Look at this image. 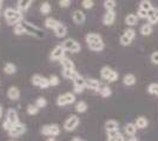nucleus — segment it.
Returning <instances> with one entry per match:
<instances>
[{"mask_svg":"<svg viewBox=\"0 0 158 141\" xmlns=\"http://www.w3.org/2000/svg\"><path fill=\"white\" fill-rule=\"evenodd\" d=\"M2 14H4V18L8 26H15L24 20V13L20 12L18 8L6 7Z\"/></svg>","mask_w":158,"mask_h":141,"instance_id":"f257e3e1","label":"nucleus"},{"mask_svg":"<svg viewBox=\"0 0 158 141\" xmlns=\"http://www.w3.org/2000/svg\"><path fill=\"white\" fill-rule=\"evenodd\" d=\"M23 26L25 28V33L27 35H30V37H33V38H35V39H44L45 38V32L40 28L39 26H37L35 24H32V22H30V21H26V20H23Z\"/></svg>","mask_w":158,"mask_h":141,"instance_id":"f03ea898","label":"nucleus"},{"mask_svg":"<svg viewBox=\"0 0 158 141\" xmlns=\"http://www.w3.org/2000/svg\"><path fill=\"white\" fill-rule=\"evenodd\" d=\"M76 102V94L71 93V92H66L57 96L56 99V105L58 107H65L69 105H72Z\"/></svg>","mask_w":158,"mask_h":141,"instance_id":"7ed1b4c3","label":"nucleus"},{"mask_svg":"<svg viewBox=\"0 0 158 141\" xmlns=\"http://www.w3.org/2000/svg\"><path fill=\"white\" fill-rule=\"evenodd\" d=\"M61 132V127H60L58 123H47L44 125L41 129H40V133L44 135V136H58Z\"/></svg>","mask_w":158,"mask_h":141,"instance_id":"20e7f679","label":"nucleus"},{"mask_svg":"<svg viewBox=\"0 0 158 141\" xmlns=\"http://www.w3.org/2000/svg\"><path fill=\"white\" fill-rule=\"evenodd\" d=\"M26 131H27L26 125H25L24 122L20 121V122H18V123L13 125V127L7 132V134H8V136H10L11 139H17V138H19V136L25 134Z\"/></svg>","mask_w":158,"mask_h":141,"instance_id":"39448f33","label":"nucleus"},{"mask_svg":"<svg viewBox=\"0 0 158 141\" xmlns=\"http://www.w3.org/2000/svg\"><path fill=\"white\" fill-rule=\"evenodd\" d=\"M61 45L65 48L66 52H70V53H79L81 49L80 44L72 38H66L65 40L61 42Z\"/></svg>","mask_w":158,"mask_h":141,"instance_id":"423d86ee","label":"nucleus"},{"mask_svg":"<svg viewBox=\"0 0 158 141\" xmlns=\"http://www.w3.org/2000/svg\"><path fill=\"white\" fill-rule=\"evenodd\" d=\"M79 123H80V119L78 118V115L72 114L64 121L63 128L65 129L66 132H73V131L77 129V127L79 126Z\"/></svg>","mask_w":158,"mask_h":141,"instance_id":"0eeeda50","label":"nucleus"},{"mask_svg":"<svg viewBox=\"0 0 158 141\" xmlns=\"http://www.w3.org/2000/svg\"><path fill=\"white\" fill-rule=\"evenodd\" d=\"M100 76H102V79L109 81V82H114L118 80V73L109 66H104L100 69Z\"/></svg>","mask_w":158,"mask_h":141,"instance_id":"6e6552de","label":"nucleus"},{"mask_svg":"<svg viewBox=\"0 0 158 141\" xmlns=\"http://www.w3.org/2000/svg\"><path fill=\"white\" fill-rule=\"evenodd\" d=\"M65 48L63 47V45H57L53 47V49L50 53V60L51 61H60V59H63L65 57Z\"/></svg>","mask_w":158,"mask_h":141,"instance_id":"1a4fd4ad","label":"nucleus"},{"mask_svg":"<svg viewBox=\"0 0 158 141\" xmlns=\"http://www.w3.org/2000/svg\"><path fill=\"white\" fill-rule=\"evenodd\" d=\"M73 82V93L74 94H81L86 88V79L84 76H78L77 79H74Z\"/></svg>","mask_w":158,"mask_h":141,"instance_id":"9d476101","label":"nucleus"},{"mask_svg":"<svg viewBox=\"0 0 158 141\" xmlns=\"http://www.w3.org/2000/svg\"><path fill=\"white\" fill-rule=\"evenodd\" d=\"M6 95L11 101H18L21 96V92L17 86H10L7 88Z\"/></svg>","mask_w":158,"mask_h":141,"instance_id":"9b49d317","label":"nucleus"},{"mask_svg":"<svg viewBox=\"0 0 158 141\" xmlns=\"http://www.w3.org/2000/svg\"><path fill=\"white\" fill-rule=\"evenodd\" d=\"M103 38L99 33H94V32H91V33H87L85 35V42L86 45H93V44H98V42H103Z\"/></svg>","mask_w":158,"mask_h":141,"instance_id":"f8f14e48","label":"nucleus"},{"mask_svg":"<svg viewBox=\"0 0 158 141\" xmlns=\"http://www.w3.org/2000/svg\"><path fill=\"white\" fill-rule=\"evenodd\" d=\"M5 119L8 120L10 122H12L13 125L15 123H18L20 122V118H19V114H18V112H17V109H14V108H8L6 111V115H5Z\"/></svg>","mask_w":158,"mask_h":141,"instance_id":"ddd939ff","label":"nucleus"},{"mask_svg":"<svg viewBox=\"0 0 158 141\" xmlns=\"http://www.w3.org/2000/svg\"><path fill=\"white\" fill-rule=\"evenodd\" d=\"M72 20L76 25H83V24L86 21L85 13H84L83 11H80V10H76V11H73Z\"/></svg>","mask_w":158,"mask_h":141,"instance_id":"4468645a","label":"nucleus"},{"mask_svg":"<svg viewBox=\"0 0 158 141\" xmlns=\"http://www.w3.org/2000/svg\"><path fill=\"white\" fill-rule=\"evenodd\" d=\"M53 32H54L56 38H58V39H63V38H65L66 35H67V27H66V25L64 24V22H61V21H60L59 25L53 29Z\"/></svg>","mask_w":158,"mask_h":141,"instance_id":"2eb2a0df","label":"nucleus"},{"mask_svg":"<svg viewBox=\"0 0 158 141\" xmlns=\"http://www.w3.org/2000/svg\"><path fill=\"white\" fill-rule=\"evenodd\" d=\"M61 75H63V78H65L67 80L73 81L74 79H77L78 76H80V73H79L76 68H73V69H65V68H63Z\"/></svg>","mask_w":158,"mask_h":141,"instance_id":"dca6fc26","label":"nucleus"},{"mask_svg":"<svg viewBox=\"0 0 158 141\" xmlns=\"http://www.w3.org/2000/svg\"><path fill=\"white\" fill-rule=\"evenodd\" d=\"M86 88L94 91V92H99V89L102 88V84L98 79H94V78H87L86 79Z\"/></svg>","mask_w":158,"mask_h":141,"instance_id":"f3484780","label":"nucleus"},{"mask_svg":"<svg viewBox=\"0 0 158 141\" xmlns=\"http://www.w3.org/2000/svg\"><path fill=\"white\" fill-rule=\"evenodd\" d=\"M116 20V12L114 11H106L103 15V24L105 26H111Z\"/></svg>","mask_w":158,"mask_h":141,"instance_id":"a211bd4d","label":"nucleus"},{"mask_svg":"<svg viewBox=\"0 0 158 141\" xmlns=\"http://www.w3.org/2000/svg\"><path fill=\"white\" fill-rule=\"evenodd\" d=\"M33 0H17V8L20 12H27L30 10V7L32 6Z\"/></svg>","mask_w":158,"mask_h":141,"instance_id":"6ab92c4d","label":"nucleus"},{"mask_svg":"<svg viewBox=\"0 0 158 141\" xmlns=\"http://www.w3.org/2000/svg\"><path fill=\"white\" fill-rule=\"evenodd\" d=\"M106 141H125V136L122 134L119 131L107 132V139Z\"/></svg>","mask_w":158,"mask_h":141,"instance_id":"aec40b11","label":"nucleus"},{"mask_svg":"<svg viewBox=\"0 0 158 141\" xmlns=\"http://www.w3.org/2000/svg\"><path fill=\"white\" fill-rule=\"evenodd\" d=\"M60 21L58 19H56V18H53V17H47L45 21H44V26L45 28L47 29H54L56 27L59 25Z\"/></svg>","mask_w":158,"mask_h":141,"instance_id":"412c9836","label":"nucleus"},{"mask_svg":"<svg viewBox=\"0 0 158 141\" xmlns=\"http://www.w3.org/2000/svg\"><path fill=\"white\" fill-rule=\"evenodd\" d=\"M2 71H4V73L7 74V75H13V74L17 73L18 68H17V65L13 64V62H6V64L4 65V67H2Z\"/></svg>","mask_w":158,"mask_h":141,"instance_id":"4be33fe9","label":"nucleus"},{"mask_svg":"<svg viewBox=\"0 0 158 141\" xmlns=\"http://www.w3.org/2000/svg\"><path fill=\"white\" fill-rule=\"evenodd\" d=\"M105 131L107 132H113V131H119V122L117 120L110 119L105 122Z\"/></svg>","mask_w":158,"mask_h":141,"instance_id":"5701e85b","label":"nucleus"},{"mask_svg":"<svg viewBox=\"0 0 158 141\" xmlns=\"http://www.w3.org/2000/svg\"><path fill=\"white\" fill-rule=\"evenodd\" d=\"M148 22L151 24V25H156L158 22V8L153 7L151 11L149 12V15H148Z\"/></svg>","mask_w":158,"mask_h":141,"instance_id":"b1692460","label":"nucleus"},{"mask_svg":"<svg viewBox=\"0 0 158 141\" xmlns=\"http://www.w3.org/2000/svg\"><path fill=\"white\" fill-rule=\"evenodd\" d=\"M60 65H61V67L65 68V69H73V68H76L74 66V62H73L69 57H64L63 59H60Z\"/></svg>","mask_w":158,"mask_h":141,"instance_id":"393cba45","label":"nucleus"},{"mask_svg":"<svg viewBox=\"0 0 158 141\" xmlns=\"http://www.w3.org/2000/svg\"><path fill=\"white\" fill-rule=\"evenodd\" d=\"M137 129H138V128L136 126V123L129 122V123H126L125 127H124V133H125L126 135H129V136H135Z\"/></svg>","mask_w":158,"mask_h":141,"instance_id":"a878e982","label":"nucleus"},{"mask_svg":"<svg viewBox=\"0 0 158 141\" xmlns=\"http://www.w3.org/2000/svg\"><path fill=\"white\" fill-rule=\"evenodd\" d=\"M136 76H135V74H131V73H127L124 75V78H123V84L125 85V86H133L135 84H136Z\"/></svg>","mask_w":158,"mask_h":141,"instance_id":"bb28decb","label":"nucleus"},{"mask_svg":"<svg viewBox=\"0 0 158 141\" xmlns=\"http://www.w3.org/2000/svg\"><path fill=\"white\" fill-rule=\"evenodd\" d=\"M138 19L139 18L136 15V14H127L125 18V24L127 25V26L133 27L138 24Z\"/></svg>","mask_w":158,"mask_h":141,"instance_id":"cd10ccee","label":"nucleus"},{"mask_svg":"<svg viewBox=\"0 0 158 141\" xmlns=\"http://www.w3.org/2000/svg\"><path fill=\"white\" fill-rule=\"evenodd\" d=\"M87 108H89V106H87V104H86L85 101L80 100V101H78V102H76L74 111H76L77 113H79V114H81V113H85L86 111H87Z\"/></svg>","mask_w":158,"mask_h":141,"instance_id":"c85d7f7f","label":"nucleus"},{"mask_svg":"<svg viewBox=\"0 0 158 141\" xmlns=\"http://www.w3.org/2000/svg\"><path fill=\"white\" fill-rule=\"evenodd\" d=\"M39 11L43 15H48V14L52 12V6H51V4H50V2L45 1V2H43V4L40 5Z\"/></svg>","mask_w":158,"mask_h":141,"instance_id":"c756f323","label":"nucleus"},{"mask_svg":"<svg viewBox=\"0 0 158 141\" xmlns=\"http://www.w3.org/2000/svg\"><path fill=\"white\" fill-rule=\"evenodd\" d=\"M135 123H136V126H137L138 129H144V128L149 126V120L145 116H139V118H137V120H136Z\"/></svg>","mask_w":158,"mask_h":141,"instance_id":"7c9ffc66","label":"nucleus"},{"mask_svg":"<svg viewBox=\"0 0 158 141\" xmlns=\"http://www.w3.org/2000/svg\"><path fill=\"white\" fill-rule=\"evenodd\" d=\"M152 31H153V28H152V25L151 24H144L143 26L140 27V29H139V32L142 35H144V37H148V35H150L152 33Z\"/></svg>","mask_w":158,"mask_h":141,"instance_id":"2f4dec72","label":"nucleus"},{"mask_svg":"<svg viewBox=\"0 0 158 141\" xmlns=\"http://www.w3.org/2000/svg\"><path fill=\"white\" fill-rule=\"evenodd\" d=\"M39 108L37 107L34 104H30V105H27L26 107V113L27 115H30V116H34V115H37L39 113Z\"/></svg>","mask_w":158,"mask_h":141,"instance_id":"473e14b6","label":"nucleus"},{"mask_svg":"<svg viewBox=\"0 0 158 141\" xmlns=\"http://www.w3.org/2000/svg\"><path fill=\"white\" fill-rule=\"evenodd\" d=\"M34 105L39 109H43V108H45L47 106V99L45 96H38L34 101Z\"/></svg>","mask_w":158,"mask_h":141,"instance_id":"72a5a7b5","label":"nucleus"},{"mask_svg":"<svg viewBox=\"0 0 158 141\" xmlns=\"http://www.w3.org/2000/svg\"><path fill=\"white\" fill-rule=\"evenodd\" d=\"M103 5L106 11H114V8L117 6V1L116 0H104Z\"/></svg>","mask_w":158,"mask_h":141,"instance_id":"f704fd0d","label":"nucleus"},{"mask_svg":"<svg viewBox=\"0 0 158 141\" xmlns=\"http://www.w3.org/2000/svg\"><path fill=\"white\" fill-rule=\"evenodd\" d=\"M139 8L150 12L152 8H153V6H152V2L150 1V0H142V1L139 2Z\"/></svg>","mask_w":158,"mask_h":141,"instance_id":"c9c22d12","label":"nucleus"},{"mask_svg":"<svg viewBox=\"0 0 158 141\" xmlns=\"http://www.w3.org/2000/svg\"><path fill=\"white\" fill-rule=\"evenodd\" d=\"M13 33L14 35H17V37H20V35H25V28L23 26V22H20L18 25H15L13 28Z\"/></svg>","mask_w":158,"mask_h":141,"instance_id":"e433bc0d","label":"nucleus"},{"mask_svg":"<svg viewBox=\"0 0 158 141\" xmlns=\"http://www.w3.org/2000/svg\"><path fill=\"white\" fill-rule=\"evenodd\" d=\"M99 94H100L103 98H109V96H111L112 89L109 87V86H103V87L99 89Z\"/></svg>","mask_w":158,"mask_h":141,"instance_id":"4c0bfd02","label":"nucleus"},{"mask_svg":"<svg viewBox=\"0 0 158 141\" xmlns=\"http://www.w3.org/2000/svg\"><path fill=\"white\" fill-rule=\"evenodd\" d=\"M148 92L152 95L158 96V82H152L148 86Z\"/></svg>","mask_w":158,"mask_h":141,"instance_id":"58836bf2","label":"nucleus"},{"mask_svg":"<svg viewBox=\"0 0 158 141\" xmlns=\"http://www.w3.org/2000/svg\"><path fill=\"white\" fill-rule=\"evenodd\" d=\"M41 79H43L41 74H33L32 78H31V84H32L33 86H35V87H39Z\"/></svg>","mask_w":158,"mask_h":141,"instance_id":"ea45409f","label":"nucleus"},{"mask_svg":"<svg viewBox=\"0 0 158 141\" xmlns=\"http://www.w3.org/2000/svg\"><path fill=\"white\" fill-rule=\"evenodd\" d=\"M48 79H50V85H51V87H56V86H58L60 84V78L58 75H56V74L50 75Z\"/></svg>","mask_w":158,"mask_h":141,"instance_id":"a19ab883","label":"nucleus"},{"mask_svg":"<svg viewBox=\"0 0 158 141\" xmlns=\"http://www.w3.org/2000/svg\"><path fill=\"white\" fill-rule=\"evenodd\" d=\"M48 87H51V85H50V79L46 78V76H43V79L40 81L39 88L40 89H47Z\"/></svg>","mask_w":158,"mask_h":141,"instance_id":"79ce46f5","label":"nucleus"},{"mask_svg":"<svg viewBox=\"0 0 158 141\" xmlns=\"http://www.w3.org/2000/svg\"><path fill=\"white\" fill-rule=\"evenodd\" d=\"M119 42H120L122 46H129V45L132 42V40L129 38V37H126L125 34H123V35L120 37V39H119Z\"/></svg>","mask_w":158,"mask_h":141,"instance_id":"37998d69","label":"nucleus"},{"mask_svg":"<svg viewBox=\"0 0 158 141\" xmlns=\"http://www.w3.org/2000/svg\"><path fill=\"white\" fill-rule=\"evenodd\" d=\"M81 6L85 10H91L94 6V1L93 0H83L81 1Z\"/></svg>","mask_w":158,"mask_h":141,"instance_id":"c03bdc74","label":"nucleus"},{"mask_svg":"<svg viewBox=\"0 0 158 141\" xmlns=\"http://www.w3.org/2000/svg\"><path fill=\"white\" fill-rule=\"evenodd\" d=\"M124 34H125L126 37H129L131 40H133V39L136 38V31H135L132 27H131V28H127V29H125V31H124Z\"/></svg>","mask_w":158,"mask_h":141,"instance_id":"a18cd8bd","label":"nucleus"},{"mask_svg":"<svg viewBox=\"0 0 158 141\" xmlns=\"http://www.w3.org/2000/svg\"><path fill=\"white\" fill-rule=\"evenodd\" d=\"M58 4H59L60 8H67V7L71 6L72 0H59V1H58Z\"/></svg>","mask_w":158,"mask_h":141,"instance_id":"49530a36","label":"nucleus"},{"mask_svg":"<svg viewBox=\"0 0 158 141\" xmlns=\"http://www.w3.org/2000/svg\"><path fill=\"white\" fill-rule=\"evenodd\" d=\"M148 15H149V12L145 10H142V8H139L137 12V17L139 19H148Z\"/></svg>","mask_w":158,"mask_h":141,"instance_id":"de8ad7c7","label":"nucleus"},{"mask_svg":"<svg viewBox=\"0 0 158 141\" xmlns=\"http://www.w3.org/2000/svg\"><path fill=\"white\" fill-rule=\"evenodd\" d=\"M12 127H13V123L5 119V120H4V122H2V129H4V131H6V132H8V131H10Z\"/></svg>","mask_w":158,"mask_h":141,"instance_id":"09e8293b","label":"nucleus"},{"mask_svg":"<svg viewBox=\"0 0 158 141\" xmlns=\"http://www.w3.org/2000/svg\"><path fill=\"white\" fill-rule=\"evenodd\" d=\"M150 60H151V62L153 65H158V51H156V52H153V53L151 54Z\"/></svg>","mask_w":158,"mask_h":141,"instance_id":"8fccbe9b","label":"nucleus"},{"mask_svg":"<svg viewBox=\"0 0 158 141\" xmlns=\"http://www.w3.org/2000/svg\"><path fill=\"white\" fill-rule=\"evenodd\" d=\"M71 141H86V140L81 139V138H79V136H74V138H73V139Z\"/></svg>","mask_w":158,"mask_h":141,"instance_id":"3c124183","label":"nucleus"},{"mask_svg":"<svg viewBox=\"0 0 158 141\" xmlns=\"http://www.w3.org/2000/svg\"><path fill=\"white\" fill-rule=\"evenodd\" d=\"M45 141H57V139L54 136H47V139Z\"/></svg>","mask_w":158,"mask_h":141,"instance_id":"603ef678","label":"nucleus"},{"mask_svg":"<svg viewBox=\"0 0 158 141\" xmlns=\"http://www.w3.org/2000/svg\"><path fill=\"white\" fill-rule=\"evenodd\" d=\"M2 115H4V108H2V106L0 105V120H1V118H2Z\"/></svg>","mask_w":158,"mask_h":141,"instance_id":"864d4df0","label":"nucleus"},{"mask_svg":"<svg viewBox=\"0 0 158 141\" xmlns=\"http://www.w3.org/2000/svg\"><path fill=\"white\" fill-rule=\"evenodd\" d=\"M129 141H139V140L137 139V138H135V136H131V138L129 139Z\"/></svg>","mask_w":158,"mask_h":141,"instance_id":"5fc2aeb1","label":"nucleus"},{"mask_svg":"<svg viewBox=\"0 0 158 141\" xmlns=\"http://www.w3.org/2000/svg\"><path fill=\"white\" fill-rule=\"evenodd\" d=\"M2 6H4V0H0V11H1Z\"/></svg>","mask_w":158,"mask_h":141,"instance_id":"6e6d98bb","label":"nucleus"},{"mask_svg":"<svg viewBox=\"0 0 158 141\" xmlns=\"http://www.w3.org/2000/svg\"><path fill=\"white\" fill-rule=\"evenodd\" d=\"M10 141H17V140H14V139H11V140H10Z\"/></svg>","mask_w":158,"mask_h":141,"instance_id":"4d7b16f0","label":"nucleus"},{"mask_svg":"<svg viewBox=\"0 0 158 141\" xmlns=\"http://www.w3.org/2000/svg\"><path fill=\"white\" fill-rule=\"evenodd\" d=\"M0 15H1V11H0Z\"/></svg>","mask_w":158,"mask_h":141,"instance_id":"13d9d810","label":"nucleus"},{"mask_svg":"<svg viewBox=\"0 0 158 141\" xmlns=\"http://www.w3.org/2000/svg\"><path fill=\"white\" fill-rule=\"evenodd\" d=\"M0 85H1V82H0Z\"/></svg>","mask_w":158,"mask_h":141,"instance_id":"bf43d9fd","label":"nucleus"}]
</instances>
